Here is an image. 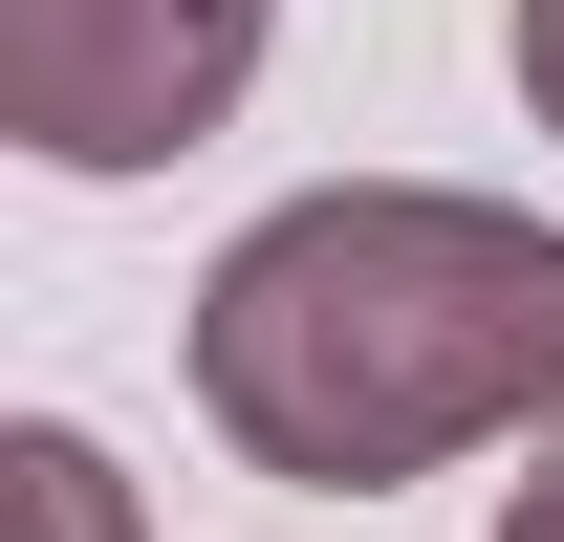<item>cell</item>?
<instances>
[{"mask_svg": "<svg viewBox=\"0 0 564 542\" xmlns=\"http://www.w3.org/2000/svg\"><path fill=\"white\" fill-rule=\"evenodd\" d=\"M196 412L304 499H391V477L564 412V239L499 196H434V174L282 196L196 282Z\"/></svg>", "mask_w": 564, "mask_h": 542, "instance_id": "obj_1", "label": "cell"}, {"mask_svg": "<svg viewBox=\"0 0 564 542\" xmlns=\"http://www.w3.org/2000/svg\"><path fill=\"white\" fill-rule=\"evenodd\" d=\"M282 0H0V131L44 174H152V152L239 131Z\"/></svg>", "mask_w": 564, "mask_h": 542, "instance_id": "obj_2", "label": "cell"}, {"mask_svg": "<svg viewBox=\"0 0 564 542\" xmlns=\"http://www.w3.org/2000/svg\"><path fill=\"white\" fill-rule=\"evenodd\" d=\"M0 477H22V542H131V477L87 456V434H22Z\"/></svg>", "mask_w": 564, "mask_h": 542, "instance_id": "obj_3", "label": "cell"}, {"mask_svg": "<svg viewBox=\"0 0 564 542\" xmlns=\"http://www.w3.org/2000/svg\"><path fill=\"white\" fill-rule=\"evenodd\" d=\"M521 109L564 131V0H521Z\"/></svg>", "mask_w": 564, "mask_h": 542, "instance_id": "obj_4", "label": "cell"}, {"mask_svg": "<svg viewBox=\"0 0 564 542\" xmlns=\"http://www.w3.org/2000/svg\"><path fill=\"white\" fill-rule=\"evenodd\" d=\"M499 542H564V434L521 456V499H499Z\"/></svg>", "mask_w": 564, "mask_h": 542, "instance_id": "obj_5", "label": "cell"}]
</instances>
